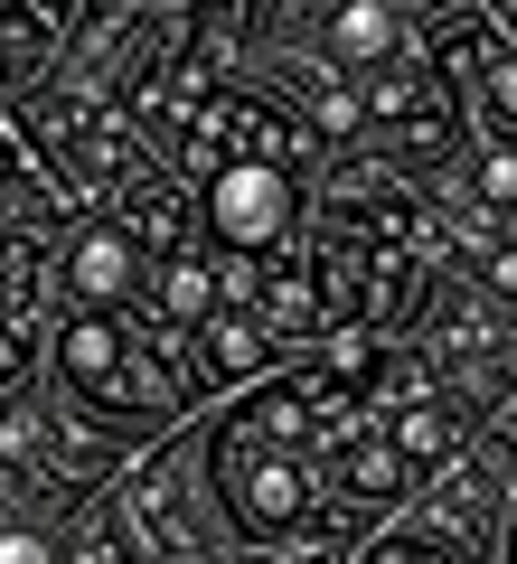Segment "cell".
Wrapping results in <instances>:
<instances>
[{"label": "cell", "instance_id": "obj_4", "mask_svg": "<svg viewBox=\"0 0 517 564\" xmlns=\"http://www.w3.org/2000/svg\"><path fill=\"white\" fill-rule=\"evenodd\" d=\"M433 66L461 95V113H480L498 141H517V39H498V29H480V20H452L433 39Z\"/></svg>", "mask_w": 517, "mask_h": 564}, {"label": "cell", "instance_id": "obj_2", "mask_svg": "<svg viewBox=\"0 0 517 564\" xmlns=\"http://www.w3.org/2000/svg\"><path fill=\"white\" fill-rule=\"evenodd\" d=\"M57 377L76 404H95L114 433H160V423L189 414V377L160 358V339H141L132 311L76 302L57 329Z\"/></svg>", "mask_w": 517, "mask_h": 564}, {"label": "cell", "instance_id": "obj_8", "mask_svg": "<svg viewBox=\"0 0 517 564\" xmlns=\"http://www.w3.org/2000/svg\"><path fill=\"white\" fill-rule=\"evenodd\" d=\"M320 39H330V66H338V76H377L386 57L414 47V10H405V0H330Z\"/></svg>", "mask_w": 517, "mask_h": 564}, {"label": "cell", "instance_id": "obj_10", "mask_svg": "<svg viewBox=\"0 0 517 564\" xmlns=\"http://www.w3.org/2000/svg\"><path fill=\"white\" fill-rule=\"evenodd\" d=\"M0 217H47V170L29 161V141H0Z\"/></svg>", "mask_w": 517, "mask_h": 564}, {"label": "cell", "instance_id": "obj_3", "mask_svg": "<svg viewBox=\"0 0 517 564\" xmlns=\"http://www.w3.org/2000/svg\"><path fill=\"white\" fill-rule=\"evenodd\" d=\"M198 236L217 245V254H236V263L282 254V245L301 236V170L263 161V151L198 170Z\"/></svg>", "mask_w": 517, "mask_h": 564}, {"label": "cell", "instance_id": "obj_7", "mask_svg": "<svg viewBox=\"0 0 517 564\" xmlns=\"http://www.w3.org/2000/svg\"><path fill=\"white\" fill-rule=\"evenodd\" d=\"M189 339H198V367L217 386H255V377H273L292 348H282V329L263 321L255 302H217L207 321H189Z\"/></svg>", "mask_w": 517, "mask_h": 564}, {"label": "cell", "instance_id": "obj_1", "mask_svg": "<svg viewBox=\"0 0 517 564\" xmlns=\"http://www.w3.org/2000/svg\"><path fill=\"white\" fill-rule=\"evenodd\" d=\"M207 499H217L236 545H292V555H330L348 527L320 508V443L292 423H263L255 404H226V423L198 443Z\"/></svg>", "mask_w": 517, "mask_h": 564}, {"label": "cell", "instance_id": "obj_11", "mask_svg": "<svg viewBox=\"0 0 517 564\" xmlns=\"http://www.w3.org/2000/svg\"><path fill=\"white\" fill-rule=\"evenodd\" d=\"M39 555H47L39 527H0V564H39Z\"/></svg>", "mask_w": 517, "mask_h": 564}, {"label": "cell", "instance_id": "obj_13", "mask_svg": "<svg viewBox=\"0 0 517 564\" xmlns=\"http://www.w3.org/2000/svg\"><path fill=\"white\" fill-rule=\"evenodd\" d=\"M489 10H498V0H489Z\"/></svg>", "mask_w": 517, "mask_h": 564}, {"label": "cell", "instance_id": "obj_9", "mask_svg": "<svg viewBox=\"0 0 517 564\" xmlns=\"http://www.w3.org/2000/svg\"><path fill=\"white\" fill-rule=\"evenodd\" d=\"M66 47V20L47 0H0V104H29Z\"/></svg>", "mask_w": 517, "mask_h": 564}, {"label": "cell", "instance_id": "obj_5", "mask_svg": "<svg viewBox=\"0 0 517 564\" xmlns=\"http://www.w3.org/2000/svg\"><path fill=\"white\" fill-rule=\"evenodd\" d=\"M57 282H66V302L132 311V302H141V282H151V254H141V236L114 217V207H95V217H85L76 236L57 245Z\"/></svg>", "mask_w": 517, "mask_h": 564}, {"label": "cell", "instance_id": "obj_6", "mask_svg": "<svg viewBox=\"0 0 517 564\" xmlns=\"http://www.w3.org/2000/svg\"><path fill=\"white\" fill-rule=\"evenodd\" d=\"M198 499H207V489H189V452H170L160 470H141V480H132V527H141V545H151V555H207L217 527L198 518ZM207 508H217V499H207Z\"/></svg>", "mask_w": 517, "mask_h": 564}, {"label": "cell", "instance_id": "obj_12", "mask_svg": "<svg viewBox=\"0 0 517 564\" xmlns=\"http://www.w3.org/2000/svg\"><path fill=\"white\" fill-rule=\"evenodd\" d=\"M508 555H517V518H508Z\"/></svg>", "mask_w": 517, "mask_h": 564}]
</instances>
